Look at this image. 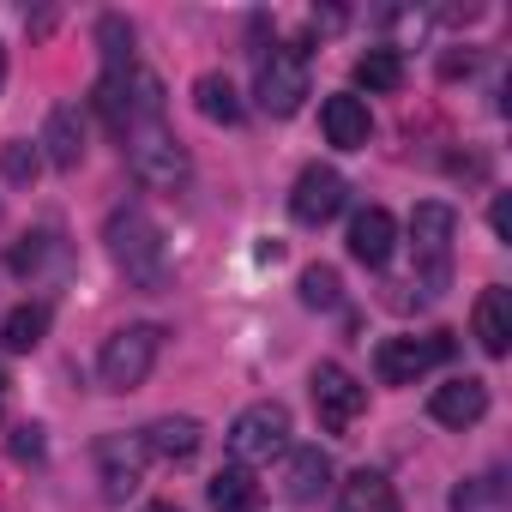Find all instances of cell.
Here are the masks:
<instances>
[{
  "label": "cell",
  "mask_w": 512,
  "mask_h": 512,
  "mask_svg": "<svg viewBox=\"0 0 512 512\" xmlns=\"http://www.w3.org/2000/svg\"><path fill=\"white\" fill-rule=\"evenodd\" d=\"M103 241H109V260L121 266V278H127L133 290H145V296L169 290L175 266H169V241H163V229H157V217H151V211L121 205V211L109 217Z\"/></svg>",
  "instance_id": "1"
},
{
  "label": "cell",
  "mask_w": 512,
  "mask_h": 512,
  "mask_svg": "<svg viewBox=\"0 0 512 512\" xmlns=\"http://www.w3.org/2000/svg\"><path fill=\"white\" fill-rule=\"evenodd\" d=\"M91 103H97V115L109 121V133L127 139L133 127L163 121V79L133 61V67H121V73H103L97 91H91Z\"/></svg>",
  "instance_id": "2"
},
{
  "label": "cell",
  "mask_w": 512,
  "mask_h": 512,
  "mask_svg": "<svg viewBox=\"0 0 512 512\" xmlns=\"http://www.w3.org/2000/svg\"><path fill=\"white\" fill-rule=\"evenodd\" d=\"M121 151H127L133 181L151 187V193H181V187L193 181V157H187V145L169 133V121H145V127H133V133L121 139Z\"/></svg>",
  "instance_id": "3"
},
{
  "label": "cell",
  "mask_w": 512,
  "mask_h": 512,
  "mask_svg": "<svg viewBox=\"0 0 512 512\" xmlns=\"http://www.w3.org/2000/svg\"><path fill=\"white\" fill-rule=\"evenodd\" d=\"M163 356V326H121L97 350V380L103 392H139Z\"/></svg>",
  "instance_id": "4"
},
{
  "label": "cell",
  "mask_w": 512,
  "mask_h": 512,
  "mask_svg": "<svg viewBox=\"0 0 512 512\" xmlns=\"http://www.w3.org/2000/svg\"><path fill=\"white\" fill-rule=\"evenodd\" d=\"M452 235H458V211L446 199H422L410 211V247H416V284L422 290L452 284Z\"/></svg>",
  "instance_id": "5"
},
{
  "label": "cell",
  "mask_w": 512,
  "mask_h": 512,
  "mask_svg": "<svg viewBox=\"0 0 512 512\" xmlns=\"http://www.w3.org/2000/svg\"><path fill=\"white\" fill-rule=\"evenodd\" d=\"M284 452H290V410H284L278 398L247 404V410L229 422V458H235L241 470L272 464V458H284Z\"/></svg>",
  "instance_id": "6"
},
{
  "label": "cell",
  "mask_w": 512,
  "mask_h": 512,
  "mask_svg": "<svg viewBox=\"0 0 512 512\" xmlns=\"http://www.w3.org/2000/svg\"><path fill=\"white\" fill-rule=\"evenodd\" d=\"M253 97L272 121H290L308 103V49L302 43H278L272 55H260V73H253Z\"/></svg>",
  "instance_id": "7"
},
{
  "label": "cell",
  "mask_w": 512,
  "mask_h": 512,
  "mask_svg": "<svg viewBox=\"0 0 512 512\" xmlns=\"http://www.w3.org/2000/svg\"><path fill=\"white\" fill-rule=\"evenodd\" d=\"M308 386H314V416H320L326 434H350L356 416L368 410V386H362L344 362H320Z\"/></svg>",
  "instance_id": "8"
},
{
  "label": "cell",
  "mask_w": 512,
  "mask_h": 512,
  "mask_svg": "<svg viewBox=\"0 0 512 512\" xmlns=\"http://www.w3.org/2000/svg\"><path fill=\"white\" fill-rule=\"evenodd\" d=\"M452 356V332H434V338H380L374 350V374L386 386H416L434 362Z\"/></svg>",
  "instance_id": "9"
},
{
  "label": "cell",
  "mask_w": 512,
  "mask_h": 512,
  "mask_svg": "<svg viewBox=\"0 0 512 512\" xmlns=\"http://www.w3.org/2000/svg\"><path fill=\"white\" fill-rule=\"evenodd\" d=\"M91 464H97V482H103V500H133L139 482H145V446L139 434H103L91 446Z\"/></svg>",
  "instance_id": "10"
},
{
  "label": "cell",
  "mask_w": 512,
  "mask_h": 512,
  "mask_svg": "<svg viewBox=\"0 0 512 512\" xmlns=\"http://www.w3.org/2000/svg\"><path fill=\"white\" fill-rule=\"evenodd\" d=\"M344 199H350L344 175L326 169V163H308V169L296 175V187H290V217L308 223V229H320V223H332V217L344 211Z\"/></svg>",
  "instance_id": "11"
},
{
  "label": "cell",
  "mask_w": 512,
  "mask_h": 512,
  "mask_svg": "<svg viewBox=\"0 0 512 512\" xmlns=\"http://www.w3.org/2000/svg\"><path fill=\"white\" fill-rule=\"evenodd\" d=\"M428 416H434L440 428H476V422L488 416V386H482V380H470V374H458V380L434 386Z\"/></svg>",
  "instance_id": "12"
},
{
  "label": "cell",
  "mask_w": 512,
  "mask_h": 512,
  "mask_svg": "<svg viewBox=\"0 0 512 512\" xmlns=\"http://www.w3.org/2000/svg\"><path fill=\"white\" fill-rule=\"evenodd\" d=\"M332 494V458L320 446H290L284 452V500L296 506H314Z\"/></svg>",
  "instance_id": "13"
},
{
  "label": "cell",
  "mask_w": 512,
  "mask_h": 512,
  "mask_svg": "<svg viewBox=\"0 0 512 512\" xmlns=\"http://www.w3.org/2000/svg\"><path fill=\"white\" fill-rule=\"evenodd\" d=\"M392 247H398V217L386 205H368V211L350 217V260H362V266L380 272L392 260Z\"/></svg>",
  "instance_id": "14"
},
{
  "label": "cell",
  "mask_w": 512,
  "mask_h": 512,
  "mask_svg": "<svg viewBox=\"0 0 512 512\" xmlns=\"http://www.w3.org/2000/svg\"><path fill=\"white\" fill-rule=\"evenodd\" d=\"M37 145H43V157H49L55 169L73 175V169L85 163V121H79V109H73V103H55L49 121H43V139H37Z\"/></svg>",
  "instance_id": "15"
},
{
  "label": "cell",
  "mask_w": 512,
  "mask_h": 512,
  "mask_svg": "<svg viewBox=\"0 0 512 512\" xmlns=\"http://www.w3.org/2000/svg\"><path fill=\"white\" fill-rule=\"evenodd\" d=\"M470 332H476V344H482L488 356H506V350H512V290H500V284H488V290L476 296V314H470Z\"/></svg>",
  "instance_id": "16"
},
{
  "label": "cell",
  "mask_w": 512,
  "mask_h": 512,
  "mask_svg": "<svg viewBox=\"0 0 512 512\" xmlns=\"http://www.w3.org/2000/svg\"><path fill=\"white\" fill-rule=\"evenodd\" d=\"M199 440H205V428H199L193 416H157V422L139 434L145 458H163V464H187V458L199 452Z\"/></svg>",
  "instance_id": "17"
},
{
  "label": "cell",
  "mask_w": 512,
  "mask_h": 512,
  "mask_svg": "<svg viewBox=\"0 0 512 512\" xmlns=\"http://www.w3.org/2000/svg\"><path fill=\"white\" fill-rule=\"evenodd\" d=\"M320 127H326V139H332L338 151H362L368 133H374V115H368L362 97H326V103H320Z\"/></svg>",
  "instance_id": "18"
},
{
  "label": "cell",
  "mask_w": 512,
  "mask_h": 512,
  "mask_svg": "<svg viewBox=\"0 0 512 512\" xmlns=\"http://www.w3.org/2000/svg\"><path fill=\"white\" fill-rule=\"evenodd\" d=\"M338 512H398V488L380 476V470H350L338 482Z\"/></svg>",
  "instance_id": "19"
},
{
  "label": "cell",
  "mask_w": 512,
  "mask_h": 512,
  "mask_svg": "<svg viewBox=\"0 0 512 512\" xmlns=\"http://www.w3.org/2000/svg\"><path fill=\"white\" fill-rule=\"evenodd\" d=\"M193 109L211 121V127H235L241 115H247V103H241V91L223 79V73H199L193 79Z\"/></svg>",
  "instance_id": "20"
},
{
  "label": "cell",
  "mask_w": 512,
  "mask_h": 512,
  "mask_svg": "<svg viewBox=\"0 0 512 512\" xmlns=\"http://www.w3.org/2000/svg\"><path fill=\"white\" fill-rule=\"evenodd\" d=\"M205 500H211V512H260V500H266V488L253 482V470H241V464H229V470H217L211 476V488H205Z\"/></svg>",
  "instance_id": "21"
},
{
  "label": "cell",
  "mask_w": 512,
  "mask_h": 512,
  "mask_svg": "<svg viewBox=\"0 0 512 512\" xmlns=\"http://www.w3.org/2000/svg\"><path fill=\"white\" fill-rule=\"evenodd\" d=\"M43 332H49V308H43V302H25V308L7 314V326H0V344H7L13 356H31V350L43 344Z\"/></svg>",
  "instance_id": "22"
},
{
  "label": "cell",
  "mask_w": 512,
  "mask_h": 512,
  "mask_svg": "<svg viewBox=\"0 0 512 512\" xmlns=\"http://www.w3.org/2000/svg\"><path fill=\"white\" fill-rule=\"evenodd\" d=\"M356 85H362V91H380V97L398 91V85H404V55H398V49H368V55L356 61Z\"/></svg>",
  "instance_id": "23"
},
{
  "label": "cell",
  "mask_w": 512,
  "mask_h": 512,
  "mask_svg": "<svg viewBox=\"0 0 512 512\" xmlns=\"http://www.w3.org/2000/svg\"><path fill=\"white\" fill-rule=\"evenodd\" d=\"M61 253V235L55 229H37V235H25V241H13V253H7V266L19 272V278H37L49 260Z\"/></svg>",
  "instance_id": "24"
},
{
  "label": "cell",
  "mask_w": 512,
  "mask_h": 512,
  "mask_svg": "<svg viewBox=\"0 0 512 512\" xmlns=\"http://www.w3.org/2000/svg\"><path fill=\"white\" fill-rule=\"evenodd\" d=\"M97 49H103V61H109V73H121V67H133V25H127L121 13H109V19H97Z\"/></svg>",
  "instance_id": "25"
},
{
  "label": "cell",
  "mask_w": 512,
  "mask_h": 512,
  "mask_svg": "<svg viewBox=\"0 0 512 512\" xmlns=\"http://www.w3.org/2000/svg\"><path fill=\"white\" fill-rule=\"evenodd\" d=\"M37 169H43V151H37L31 139L0 145V175H7L13 187H31V181H37Z\"/></svg>",
  "instance_id": "26"
},
{
  "label": "cell",
  "mask_w": 512,
  "mask_h": 512,
  "mask_svg": "<svg viewBox=\"0 0 512 512\" xmlns=\"http://www.w3.org/2000/svg\"><path fill=\"white\" fill-rule=\"evenodd\" d=\"M338 290H344V284H338L332 266H308V272H302V302H308V308H338Z\"/></svg>",
  "instance_id": "27"
},
{
  "label": "cell",
  "mask_w": 512,
  "mask_h": 512,
  "mask_svg": "<svg viewBox=\"0 0 512 512\" xmlns=\"http://www.w3.org/2000/svg\"><path fill=\"white\" fill-rule=\"evenodd\" d=\"M7 446H13V458H19V464H43V458H49V440H43V428H37V422H19Z\"/></svg>",
  "instance_id": "28"
},
{
  "label": "cell",
  "mask_w": 512,
  "mask_h": 512,
  "mask_svg": "<svg viewBox=\"0 0 512 512\" xmlns=\"http://www.w3.org/2000/svg\"><path fill=\"white\" fill-rule=\"evenodd\" d=\"M488 223H494V235H500V241L512 235V205H506V193H494V205H488Z\"/></svg>",
  "instance_id": "29"
},
{
  "label": "cell",
  "mask_w": 512,
  "mask_h": 512,
  "mask_svg": "<svg viewBox=\"0 0 512 512\" xmlns=\"http://www.w3.org/2000/svg\"><path fill=\"white\" fill-rule=\"evenodd\" d=\"M145 512H181V506H175V500H151Z\"/></svg>",
  "instance_id": "30"
},
{
  "label": "cell",
  "mask_w": 512,
  "mask_h": 512,
  "mask_svg": "<svg viewBox=\"0 0 512 512\" xmlns=\"http://www.w3.org/2000/svg\"><path fill=\"white\" fill-rule=\"evenodd\" d=\"M0 91H7V49H0Z\"/></svg>",
  "instance_id": "31"
},
{
  "label": "cell",
  "mask_w": 512,
  "mask_h": 512,
  "mask_svg": "<svg viewBox=\"0 0 512 512\" xmlns=\"http://www.w3.org/2000/svg\"><path fill=\"white\" fill-rule=\"evenodd\" d=\"M0 410H7V374H0Z\"/></svg>",
  "instance_id": "32"
}]
</instances>
